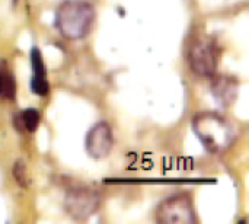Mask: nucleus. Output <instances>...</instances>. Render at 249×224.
<instances>
[{
    "instance_id": "f257e3e1",
    "label": "nucleus",
    "mask_w": 249,
    "mask_h": 224,
    "mask_svg": "<svg viewBox=\"0 0 249 224\" xmlns=\"http://www.w3.org/2000/svg\"><path fill=\"white\" fill-rule=\"evenodd\" d=\"M193 128L204 149L212 155L226 152L235 138L232 125L222 115L214 112H201L196 115Z\"/></svg>"
},
{
    "instance_id": "f03ea898",
    "label": "nucleus",
    "mask_w": 249,
    "mask_h": 224,
    "mask_svg": "<svg viewBox=\"0 0 249 224\" xmlns=\"http://www.w3.org/2000/svg\"><path fill=\"white\" fill-rule=\"evenodd\" d=\"M95 22V9L86 0H66L55 12V26L69 39L85 38Z\"/></svg>"
},
{
    "instance_id": "7ed1b4c3",
    "label": "nucleus",
    "mask_w": 249,
    "mask_h": 224,
    "mask_svg": "<svg viewBox=\"0 0 249 224\" xmlns=\"http://www.w3.org/2000/svg\"><path fill=\"white\" fill-rule=\"evenodd\" d=\"M222 50L213 36L196 38L188 51V61L191 69L203 77H212L217 71Z\"/></svg>"
},
{
    "instance_id": "20e7f679",
    "label": "nucleus",
    "mask_w": 249,
    "mask_h": 224,
    "mask_svg": "<svg viewBox=\"0 0 249 224\" xmlns=\"http://www.w3.org/2000/svg\"><path fill=\"white\" fill-rule=\"evenodd\" d=\"M155 219L162 224L197 223L196 210L188 195L179 194L162 201L155 211Z\"/></svg>"
},
{
    "instance_id": "39448f33",
    "label": "nucleus",
    "mask_w": 249,
    "mask_h": 224,
    "mask_svg": "<svg viewBox=\"0 0 249 224\" xmlns=\"http://www.w3.org/2000/svg\"><path fill=\"white\" fill-rule=\"evenodd\" d=\"M66 210L76 220L89 219L101 206V195L90 188H73L66 195Z\"/></svg>"
},
{
    "instance_id": "423d86ee",
    "label": "nucleus",
    "mask_w": 249,
    "mask_h": 224,
    "mask_svg": "<svg viewBox=\"0 0 249 224\" xmlns=\"http://www.w3.org/2000/svg\"><path fill=\"white\" fill-rule=\"evenodd\" d=\"M114 147V136L112 130L107 122L95 124L85 140V149L88 155L93 159H104L107 157Z\"/></svg>"
},
{
    "instance_id": "0eeeda50",
    "label": "nucleus",
    "mask_w": 249,
    "mask_h": 224,
    "mask_svg": "<svg viewBox=\"0 0 249 224\" xmlns=\"http://www.w3.org/2000/svg\"><path fill=\"white\" fill-rule=\"evenodd\" d=\"M212 95L222 106L232 105L239 93V82L231 76H212Z\"/></svg>"
},
{
    "instance_id": "6e6552de",
    "label": "nucleus",
    "mask_w": 249,
    "mask_h": 224,
    "mask_svg": "<svg viewBox=\"0 0 249 224\" xmlns=\"http://www.w3.org/2000/svg\"><path fill=\"white\" fill-rule=\"evenodd\" d=\"M31 64H32L31 89L35 95L45 96L50 92V85L47 80V70L42 60V54L36 47H34L31 51Z\"/></svg>"
},
{
    "instance_id": "1a4fd4ad",
    "label": "nucleus",
    "mask_w": 249,
    "mask_h": 224,
    "mask_svg": "<svg viewBox=\"0 0 249 224\" xmlns=\"http://www.w3.org/2000/svg\"><path fill=\"white\" fill-rule=\"evenodd\" d=\"M15 118H18L19 128L23 131H28V133H34L36 130V127L39 125V121H41L39 112L34 108H28V109L22 111Z\"/></svg>"
},
{
    "instance_id": "9d476101",
    "label": "nucleus",
    "mask_w": 249,
    "mask_h": 224,
    "mask_svg": "<svg viewBox=\"0 0 249 224\" xmlns=\"http://www.w3.org/2000/svg\"><path fill=\"white\" fill-rule=\"evenodd\" d=\"M0 95H3L4 98L12 99L15 95V83L12 80V77L6 76V74H0Z\"/></svg>"
},
{
    "instance_id": "9b49d317",
    "label": "nucleus",
    "mask_w": 249,
    "mask_h": 224,
    "mask_svg": "<svg viewBox=\"0 0 249 224\" xmlns=\"http://www.w3.org/2000/svg\"><path fill=\"white\" fill-rule=\"evenodd\" d=\"M13 176L15 179L22 185V187H28V173H26V168L22 162L15 163L13 168Z\"/></svg>"
}]
</instances>
